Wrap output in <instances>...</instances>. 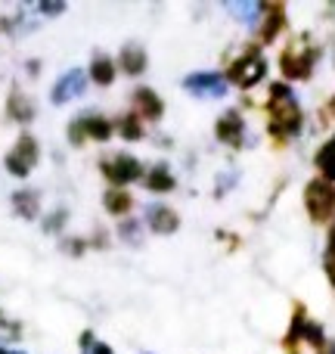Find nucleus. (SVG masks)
<instances>
[{
  "label": "nucleus",
  "instance_id": "1",
  "mask_svg": "<svg viewBox=\"0 0 335 354\" xmlns=\"http://www.w3.org/2000/svg\"><path fill=\"white\" fill-rule=\"evenodd\" d=\"M270 134L276 140L295 137L301 131V106L295 103L292 91L286 84H274L270 87Z\"/></svg>",
  "mask_w": 335,
  "mask_h": 354
},
{
  "label": "nucleus",
  "instance_id": "2",
  "mask_svg": "<svg viewBox=\"0 0 335 354\" xmlns=\"http://www.w3.org/2000/svg\"><path fill=\"white\" fill-rule=\"evenodd\" d=\"M317 56H320V50L314 47V44H307L305 37H301V41H292L286 50H283L280 68H283V75H286V78H292V81L311 78Z\"/></svg>",
  "mask_w": 335,
  "mask_h": 354
},
{
  "label": "nucleus",
  "instance_id": "3",
  "mask_svg": "<svg viewBox=\"0 0 335 354\" xmlns=\"http://www.w3.org/2000/svg\"><path fill=\"white\" fill-rule=\"evenodd\" d=\"M305 205H307V214H311L317 224H326V221L335 214V189L332 183H326L323 177L320 180H311L305 189Z\"/></svg>",
  "mask_w": 335,
  "mask_h": 354
},
{
  "label": "nucleus",
  "instance_id": "4",
  "mask_svg": "<svg viewBox=\"0 0 335 354\" xmlns=\"http://www.w3.org/2000/svg\"><path fill=\"white\" fill-rule=\"evenodd\" d=\"M264 75H267V62H264V56L258 50H249L230 66V81L236 87H255Z\"/></svg>",
  "mask_w": 335,
  "mask_h": 354
},
{
  "label": "nucleus",
  "instance_id": "5",
  "mask_svg": "<svg viewBox=\"0 0 335 354\" xmlns=\"http://www.w3.org/2000/svg\"><path fill=\"white\" fill-rule=\"evenodd\" d=\"M35 165H37V140L25 134V137H19L16 149L6 156V171L12 177H25Z\"/></svg>",
  "mask_w": 335,
  "mask_h": 354
},
{
  "label": "nucleus",
  "instance_id": "6",
  "mask_svg": "<svg viewBox=\"0 0 335 354\" xmlns=\"http://www.w3.org/2000/svg\"><path fill=\"white\" fill-rule=\"evenodd\" d=\"M87 137H93V140H109L112 124L106 122L103 115H84V118H78V122H72V128H68V140L81 143V140H87Z\"/></svg>",
  "mask_w": 335,
  "mask_h": 354
},
{
  "label": "nucleus",
  "instance_id": "7",
  "mask_svg": "<svg viewBox=\"0 0 335 354\" xmlns=\"http://www.w3.org/2000/svg\"><path fill=\"white\" fill-rule=\"evenodd\" d=\"M103 174L109 177L112 183H131L143 174V165L134 159V156H112V159L103 162Z\"/></svg>",
  "mask_w": 335,
  "mask_h": 354
},
{
  "label": "nucleus",
  "instance_id": "8",
  "mask_svg": "<svg viewBox=\"0 0 335 354\" xmlns=\"http://www.w3.org/2000/svg\"><path fill=\"white\" fill-rule=\"evenodd\" d=\"M186 91H193V93H199V97H220V93L227 91V81L220 78V75H214V72H199V75H189L186 81Z\"/></svg>",
  "mask_w": 335,
  "mask_h": 354
},
{
  "label": "nucleus",
  "instance_id": "9",
  "mask_svg": "<svg viewBox=\"0 0 335 354\" xmlns=\"http://www.w3.org/2000/svg\"><path fill=\"white\" fill-rule=\"evenodd\" d=\"M242 134H245V124L239 112H224L218 118V140H224L227 147H242Z\"/></svg>",
  "mask_w": 335,
  "mask_h": 354
},
{
  "label": "nucleus",
  "instance_id": "10",
  "mask_svg": "<svg viewBox=\"0 0 335 354\" xmlns=\"http://www.w3.org/2000/svg\"><path fill=\"white\" fill-rule=\"evenodd\" d=\"M84 84L87 81L81 72H66L53 87V103H68V100H75L78 93H84Z\"/></svg>",
  "mask_w": 335,
  "mask_h": 354
},
{
  "label": "nucleus",
  "instance_id": "11",
  "mask_svg": "<svg viewBox=\"0 0 335 354\" xmlns=\"http://www.w3.org/2000/svg\"><path fill=\"white\" fill-rule=\"evenodd\" d=\"M134 103H137V115L140 118H162V112H165V106H162L159 93L149 91V87H140V91L134 93Z\"/></svg>",
  "mask_w": 335,
  "mask_h": 354
},
{
  "label": "nucleus",
  "instance_id": "12",
  "mask_svg": "<svg viewBox=\"0 0 335 354\" xmlns=\"http://www.w3.org/2000/svg\"><path fill=\"white\" fill-rule=\"evenodd\" d=\"M146 221L155 233H174L177 224H180V218L174 214V208H168V205H153L149 214H146Z\"/></svg>",
  "mask_w": 335,
  "mask_h": 354
},
{
  "label": "nucleus",
  "instance_id": "13",
  "mask_svg": "<svg viewBox=\"0 0 335 354\" xmlns=\"http://www.w3.org/2000/svg\"><path fill=\"white\" fill-rule=\"evenodd\" d=\"M267 10V19H264V28H261V41H274L276 35H280V28L286 25V12H283V6H264Z\"/></svg>",
  "mask_w": 335,
  "mask_h": 354
},
{
  "label": "nucleus",
  "instance_id": "14",
  "mask_svg": "<svg viewBox=\"0 0 335 354\" xmlns=\"http://www.w3.org/2000/svg\"><path fill=\"white\" fill-rule=\"evenodd\" d=\"M118 62H122L124 75H140L143 68H146V53H143L140 47H124Z\"/></svg>",
  "mask_w": 335,
  "mask_h": 354
},
{
  "label": "nucleus",
  "instance_id": "15",
  "mask_svg": "<svg viewBox=\"0 0 335 354\" xmlns=\"http://www.w3.org/2000/svg\"><path fill=\"white\" fill-rule=\"evenodd\" d=\"M90 75L97 84H112V81H115V62H112L109 56H93Z\"/></svg>",
  "mask_w": 335,
  "mask_h": 354
},
{
  "label": "nucleus",
  "instance_id": "16",
  "mask_svg": "<svg viewBox=\"0 0 335 354\" xmlns=\"http://www.w3.org/2000/svg\"><path fill=\"white\" fill-rule=\"evenodd\" d=\"M146 187L153 189V193H168V189H174V174H171L165 165H155L146 177Z\"/></svg>",
  "mask_w": 335,
  "mask_h": 354
},
{
  "label": "nucleus",
  "instance_id": "17",
  "mask_svg": "<svg viewBox=\"0 0 335 354\" xmlns=\"http://www.w3.org/2000/svg\"><path fill=\"white\" fill-rule=\"evenodd\" d=\"M317 168H320V174H323L326 183L335 180V137L317 153Z\"/></svg>",
  "mask_w": 335,
  "mask_h": 354
},
{
  "label": "nucleus",
  "instance_id": "18",
  "mask_svg": "<svg viewBox=\"0 0 335 354\" xmlns=\"http://www.w3.org/2000/svg\"><path fill=\"white\" fill-rule=\"evenodd\" d=\"M131 208V196L124 189H109L106 193V212L109 214H124Z\"/></svg>",
  "mask_w": 335,
  "mask_h": 354
},
{
  "label": "nucleus",
  "instance_id": "19",
  "mask_svg": "<svg viewBox=\"0 0 335 354\" xmlns=\"http://www.w3.org/2000/svg\"><path fill=\"white\" fill-rule=\"evenodd\" d=\"M10 115L16 118V122H28V118H35V106H31L28 100L22 97V93H12V100H10Z\"/></svg>",
  "mask_w": 335,
  "mask_h": 354
},
{
  "label": "nucleus",
  "instance_id": "20",
  "mask_svg": "<svg viewBox=\"0 0 335 354\" xmlns=\"http://www.w3.org/2000/svg\"><path fill=\"white\" fill-rule=\"evenodd\" d=\"M12 205H16L19 214H25V218H35L37 214V193H16L12 196Z\"/></svg>",
  "mask_w": 335,
  "mask_h": 354
},
{
  "label": "nucleus",
  "instance_id": "21",
  "mask_svg": "<svg viewBox=\"0 0 335 354\" xmlns=\"http://www.w3.org/2000/svg\"><path fill=\"white\" fill-rule=\"evenodd\" d=\"M143 118L140 115H124L122 122H118V131H122L124 140H140L143 137Z\"/></svg>",
  "mask_w": 335,
  "mask_h": 354
},
{
  "label": "nucleus",
  "instance_id": "22",
  "mask_svg": "<svg viewBox=\"0 0 335 354\" xmlns=\"http://www.w3.org/2000/svg\"><path fill=\"white\" fill-rule=\"evenodd\" d=\"M323 264H326V277H329V283L335 286V227L329 230V249H326Z\"/></svg>",
  "mask_w": 335,
  "mask_h": 354
},
{
  "label": "nucleus",
  "instance_id": "23",
  "mask_svg": "<svg viewBox=\"0 0 335 354\" xmlns=\"http://www.w3.org/2000/svg\"><path fill=\"white\" fill-rule=\"evenodd\" d=\"M81 342L87 345L84 354H112L109 345H103V342H93V336H90V333H84V339H81Z\"/></svg>",
  "mask_w": 335,
  "mask_h": 354
},
{
  "label": "nucleus",
  "instance_id": "24",
  "mask_svg": "<svg viewBox=\"0 0 335 354\" xmlns=\"http://www.w3.org/2000/svg\"><path fill=\"white\" fill-rule=\"evenodd\" d=\"M62 221H66V212H56L53 218H47V224H44V227H47V230H59Z\"/></svg>",
  "mask_w": 335,
  "mask_h": 354
},
{
  "label": "nucleus",
  "instance_id": "25",
  "mask_svg": "<svg viewBox=\"0 0 335 354\" xmlns=\"http://www.w3.org/2000/svg\"><path fill=\"white\" fill-rule=\"evenodd\" d=\"M317 354H335V342H323L317 348Z\"/></svg>",
  "mask_w": 335,
  "mask_h": 354
},
{
  "label": "nucleus",
  "instance_id": "26",
  "mask_svg": "<svg viewBox=\"0 0 335 354\" xmlns=\"http://www.w3.org/2000/svg\"><path fill=\"white\" fill-rule=\"evenodd\" d=\"M41 10H44V12H59V10H62V6H59V3H53V6H50V3H44V6H41Z\"/></svg>",
  "mask_w": 335,
  "mask_h": 354
},
{
  "label": "nucleus",
  "instance_id": "27",
  "mask_svg": "<svg viewBox=\"0 0 335 354\" xmlns=\"http://www.w3.org/2000/svg\"><path fill=\"white\" fill-rule=\"evenodd\" d=\"M329 112H332V115H335V97H332V103H329Z\"/></svg>",
  "mask_w": 335,
  "mask_h": 354
},
{
  "label": "nucleus",
  "instance_id": "28",
  "mask_svg": "<svg viewBox=\"0 0 335 354\" xmlns=\"http://www.w3.org/2000/svg\"><path fill=\"white\" fill-rule=\"evenodd\" d=\"M0 354H10V351H6V348H0Z\"/></svg>",
  "mask_w": 335,
  "mask_h": 354
}]
</instances>
